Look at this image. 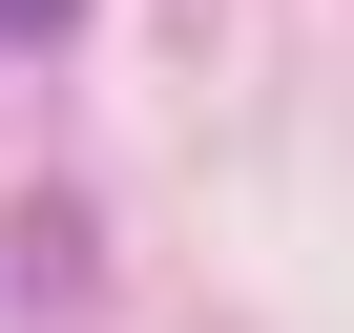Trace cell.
Segmentation results:
<instances>
[{"label": "cell", "mask_w": 354, "mask_h": 333, "mask_svg": "<svg viewBox=\"0 0 354 333\" xmlns=\"http://www.w3.org/2000/svg\"><path fill=\"white\" fill-rule=\"evenodd\" d=\"M63 21H84V0H0V42H63Z\"/></svg>", "instance_id": "cell-1"}]
</instances>
